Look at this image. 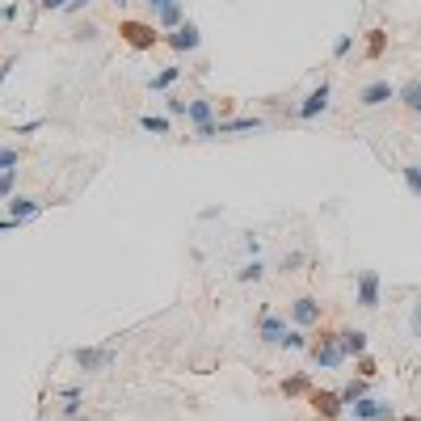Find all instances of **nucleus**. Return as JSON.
I'll list each match as a JSON object with an SVG mask.
<instances>
[{
  "mask_svg": "<svg viewBox=\"0 0 421 421\" xmlns=\"http://www.w3.org/2000/svg\"><path fill=\"white\" fill-rule=\"evenodd\" d=\"M38 215H43V207H38L34 198H21V194H13V198H9V219L30 224V219H38Z\"/></svg>",
  "mask_w": 421,
  "mask_h": 421,
  "instance_id": "f8f14e48",
  "label": "nucleus"
},
{
  "mask_svg": "<svg viewBox=\"0 0 421 421\" xmlns=\"http://www.w3.org/2000/svg\"><path fill=\"white\" fill-rule=\"evenodd\" d=\"M169 47L182 51V55L198 51V47H202V34H198V26H194V21H182V26H177V30L169 34Z\"/></svg>",
  "mask_w": 421,
  "mask_h": 421,
  "instance_id": "9d476101",
  "label": "nucleus"
},
{
  "mask_svg": "<svg viewBox=\"0 0 421 421\" xmlns=\"http://www.w3.org/2000/svg\"><path fill=\"white\" fill-rule=\"evenodd\" d=\"M367 383H371V379H363V375H358V379H350V383H345V388L337 392V396H341V405L350 409V405H354L358 396H367Z\"/></svg>",
  "mask_w": 421,
  "mask_h": 421,
  "instance_id": "f3484780",
  "label": "nucleus"
},
{
  "mask_svg": "<svg viewBox=\"0 0 421 421\" xmlns=\"http://www.w3.org/2000/svg\"><path fill=\"white\" fill-rule=\"evenodd\" d=\"M400 421H421V417H400Z\"/></svg>",
  "mask_w": 421,
  "mask_h": 421,
  "instance_id": "c9c22d12",
  "label": "nucleus"
},
{
  "mask_svg": "<svg viewBox=\"0 0 421 421\" xmlns=\"http://www.w3.org/2000/svg\"><path fill=\"white\" fill-rule=\"evenodd\" d=\"M140 127L143 131H152V135H169V118H156V114H143Z\"/></svg>",
  "mask_w": 421,
  "mask_h": 421,
  "instance_id": "412c9836",
  "label": "nucleus"
},
{
  "mask_svg": "<svg viewBox=\"0 0 421 421\" xmlns=\"http://www.w3.org/2000/svg\"><path fill=\"white\" fill-rule=\"evenodd\" d=\"M409 325H413V337H421V299L413 303V316H409Z\"/></svg>",
  "mask_w": 421,
  "mask_h": 421,
  "instance_id": "7c9ffc66",
  "label": "nucleus"
},
{
  "mask_svg": "<svg viewBox=\"0 0 421 421\" xmlns=\"http://www.w3.org/2000/svg\"><path fill=\"white\" fill-rule=\"evenodd\" d=\"M261 274H266V266H261V261L253 257V261H249V266H244V270H240L236 279H240V282H257V279H261Z\"/></svg>",
  "mask_w": 421,
  "mask_h": 421,
  "instance_id": "393cba45",
  "label": "nucleus"
},
{
  "mask_svg": "<svg viewBox=\"0 0 421 421\" xmlns=\"http://www.w3.org/2000/svg\"><path fill=\"white\" fill-rule=\"evenodd\" d=\"M337 345H341L345 358H358V354H367V333L363 328H345V333H337Z\"/></svg>",
  "mask_w": 421,
  "mask_h": 421,
  "instance_id": "4468645a",
  "label": "nucleus"
},
{
  "mask_svg": "<svg viewBox=\"0 0 421 421\" xmlns=\"http://www.w3.org/2000/svg\"><path fill=\"white\" fill-rule=\"evenodd\" d=\"M291 328H286V321H279L274 312H261V325H257V337L266 341V345H282V337H286Z\"/></svg>",
  "mask_w": 421,
  "mask_h": 421,
  "instance_id": "9b49d317",
  "label": "nucleus"
},
{
  "mask_svg": "<svg viewBox=\"0 0 421 421\" xmlns=\"http://www.w3.org/2000/svg\"><path fill=\"white\" fill-rule=\"evenodd\" d=\"M350 47H354V38H350V34H341V38L333 43V59H345V55H350Z\"/></svg>",
  "mask_w": 421,
  "mask_h": 421,
  "instance_id": "c85d7f7f",
  "label": "nucleus"
},
{
  "mask_svg": "<svg viewBox=\"0 0 421 421\" xmlns=\"http://www.w3.org/2000/svg\"><path fill=\"white\" fill-rule=\"evenodd\" d=\"M114 350L110 345H85V350H76V367L80 371H110L114 367Z\"/></svg>",
  "mask_w": 421,
  "mask_h": 421,
  "instance_id": "39448f33",
  "label": "nucleus"
},
{
  "mask_svg": "<svg viewBox=\"0 0 421 421\" xmlns=\"http://www.w3.org/2000/svg\"><path fill=\"white\" fill-rule=\"evenodd\" d=\"M354 371L363 375V379H375V371H379V367H375V358H367V354H358V367H354Z\"/></svg>",
  "mask_w": 421,
  "mask_h": 421,
  "instance_id": "cd10ccee",
  "label": "nucleus"
},
{
  "mask_svg": "<svg viewBox=\"0 0 421 421\" xmlns=\"http://www.w3.org/2000/svg\"><path fill=\"white\" fill-rule=\"evenodd\" d=\"M308 405H312V413H316V417H325V421H337L341 413H345V405H341V396H337V392H312V396H308Z\"/></svg>",
  "mask_w": 421,
  "mask_h": 421,
  "instance_id": "6e6552de",
  "label": "nucleus"
},
{
  "mask_svg": "<svg viewBox=\"0 0 421 421\" xmlns=\"http://www.w3.org/2000/svg\"><path fill=\"white\" fill-rule=\"evenodd\" d=\"M396 97H400V101H405V105H409L413 114H421V80H409V85H400V89H396Z\"/></svg>",
  "mask_w": 421,
  "mask_h": 421,
  "instance_id": "a211bd4d",
  "label": "nucleus"
},
{
  "mask_svg": "<svg viewBox=\"0 0 421 421\" xmlns=\"http://www.w3.org/2000/svg\"><path fill=\"white\" fill-rule=\"evenodd\" d=\"M186 110H189V105H186V101H182V97H169V114H173V118H182Z\"/></svg>",
  "mask_w": 421,
  "mask_h": 421,
  "instance_id": "c756f323",
  "label": "nucleus"
},
{
  "mask_svg": "<svg viewBox=\"0 0 421 421\" xmlns=\"http://www.w3.org/2000/svg\"><path fill=\"white\" fill-rule=\"evenodd\" d=\"M308 350H312V363L325 367V371H337V367L345 363V354H341V345H337V333H328V328L308 345Z\"/></svg>",
  "mask_w": 421,
  "mask_h": 421,
  "instance_id": "f03ea898",
  "label": "nucleus"
},
{
  "mask_svg": "<svg viewBox=\"0 0 421 421\" xmlns=\"http://www.w3.org/2000/svg\"><path fill=\"white\" fill-rule=\"evenodd\" d=\"M182 21H186V0H169V4L156 9V26L160 30H177Z\"/></svg>",
  "mask_w": 421,
  "mask_h": 421,
  "instance_id": "ddd939ff",
  "label": "nucleus"
},
{
  "mask_svg": "<svg viewBox=\"0 0 421 421\" xmlns=\"http://www.w3.org/2000/svg\"><path fill=\"white\" fill-rule=\"evenodd\" d=\"M354 303L358 308H379V270H358V279H354Z\"/></svg>",
  "mask_w": 421,
  "mask_h": 421,
  "instance_id": "423d86ee",
  "label": "nucleus"
},
{
  "mask_svg": "<svg viewBox=\"0 0 421 421\" xmlns=\"http://www.w3.org/2000/svg\"><path fill=\"white\" fill-rule=\"evenodd\" d=\"M13 228H21L17 219H0V232H13Z\"/></svg>",
  "mask_w": 421,
  "mask_h": 421,
  "instance_id": "473e14b6",
  "label": "nucleus"
},
{
  "mask_svg": "<svg viewBox=\"0 0 421 421\" xmlns=\"http://www.w3.org/2000/svg\"><path fill=\"white\" fill-rule=\"evenodd\" d=\"M383 47H388V34H383V30H371V38H367V59H379Z\"/></svg>",
  "mask_w": 421,
  "mask_h": 421,
  "instance_id": "4be33fe9",
  "label": "nucleus"
},
{
  "mask_svg": "<svg viewBox=\"0 0 421 421\" xmlns=\"http://www.w3.org/2000/svg\"><path fill=\"white\" fill-rule=\"evenodd\" d=\"M282 396H312V383H308V375H291V379L282 383Z\"/></svg>",
  "mask_w": 421,
  "mask_h": 421,
  "instance_id": "6ab92c4d",
  "label": "nucleus"
},
{
  "mask_svg": "<svg viewBox=\"0 0 421 421\" xmlns=\"http://www.w3.org/2000/svg\"><path fill=\"white\" fill-rule=\"evenodd\" d=\"M38 4H43V9H68L72 0H38Z\"/></svg>",
  "mask_w": 421,
  "mask_h": 421,
  "instance_id": "2f4dec72",
  "label": "nucleus"
},
{
  "mask_svg": "<svg viewBox=\"0 0 421 421\" xmlns=\"http://www.w3.org/2000/svg\"><path fill=\"white\" fill-rule=\"evenodd\" d=\"M392 97H396V89H392L388 80H371V85H363L358 101H363V105H383V101H392Z\"/></svg>",
  "mask_w": 421,
  "mask_h": 421,
  "instance_id": "2eb2a0df",
  "label": "nucleus"
},
{
  "mask_svg": "<svg viewBox=\"0 0 421 421\" xmlns=\"http://www.w3.org/2000/svg\"><path fill=\"white\" fill-rule=\"evenodd\" d=\"M147 4H152V9H160V4H169V0H147Z\"/></svg>",
  "mask_w": 421,
  "mask_h": 421,
  "instance_id": "f704fd0d",
  "label": "nucleus"
},
{
  "mask_svg": "<svg viewBox=\"0 0 421 421\" xmlns=\"http://www.w3.org/2000/svg\"><path fill=\"white\" fill-rule=\"evenodd\" d=\"M328 93H333V89H328V80H321L312 93L303 97V105H299V118H303V123H312L316 114H325V110H328Z\"/></svg>",
  "mask_w": 421,
  "mask_h": 421,
  "instance_id": "1a4fd4ad",
  "label": "nucleus"
},
{
  "mask_svg": "<svg viewBox=\"0 0 421 421\" xmlns=\"http://www.w3.org/2000/svg\"><path fill=\"white\" fill-rule=\"evenodd\" d=\"M118 34H123V43H127L131 51H152L156 43H160V34H156L152 26H143V21H123Z\"/></svg>",
  "mask_w": 421,
  "mask_h": 421,
  "instance_id": "7ed1b4c3",
  "label": "nucleus"
},
{
  "mask_svg": "<svg viewBox=\"0 0 421 421\" xmlns=\"http://www.w3.org/2000/svg\"><path fill=\"white\" fill-rule=\"evenodd\" d=\"M400 177H405V186L413 198H421V165H400Z\"/></svg>",
  "mask_w": 421,
  "mask_h": 421,
  "instance_id": "aec40b11",
  "label": "nucleus"
},
{
  "mask_svg": "<svg viewBox=\"0 0 421 421\" xmlns=\"http://www.w3.org/2000/svg\"><path fill=\"white\" fill-rule=\"evenodd\" d=\"M13 186H17V169H4V173H0V202L13 198Z\"/></svg>",
  "mask_w": 421,
  "mask_h": 421,
  "instance_id": "b1692460",
  "label": "nucleus"
},
{
  "mask_svg": "<svg viewBox=\"0 0 421 421\" xmlns=\"http://www.w3.org/2000/svg\"><path fill=\"white\" fill-rule=\"evenodd\" d=\"M114 4H127V0H114Z\"/></svg>",
  "mask_w": 421,
  "mask_h": 421,
  "instance_id": "e433bc0d",
  "label": "nucleus"
},
{
  "mask_svg": "<svg viewBox=\"0 0 421 421\" xmlns=\"http://www.w3.org/2000/svg\"><path fill=\"white\" fill-rule=\"evenodd\" d=\"M321 316H325V308L312 299V295H299L295 303H291V321L299 328H312V325H321Z\"/></svg>",
  "mask_w": 421,
  "mask_h": 421,
  "instance_id": "0eeeda50",
  "label": "nucleus"
},
{
  "mask_svg": "<svg viewBox=\"0 0 421 421\" xmlns=\"http://www.w3.org/2000/svg\"><path fill=\"white\" fill-rule=\"evenodd\" d=\"M85 4H89V0H72V4H68V9H63V13H80V9H85Z\"/></svg>",
  "mask_w": 421,
  "mask_h": 421,
  "instance_id": "72a5a7b5",
  "label": "nucleus"
},
{
  "mask_svg": "<svg viewBox=\"0 0 421 421\" xmlns=\"http://www.w3.org/2000/svg\"><path fill=\"white\" fill-rule=\"evenodd\" d=\"M266 123L261 118H228V123H219V135H236V131H261Z\"/></svg>",
  "mask_w": 421,
  "mask_h": 421,
  "instance_id": "dca6fc26",
  "label": "nucleus"
},
{
  "mask_svg": "<svg viewBox=\"0 0 421 421\" xmlns=\"http://www.w3.org/2000/svg\"><path fill=\"white\" fill-rule=\"evenodd\" d=\"M177 76H182V68H165V72H156V76H152V89L160 93V89H169Z\"/></svg>",
  "mask_w": 421,
  "mask_h": 421,
  "instance_id": "5701e85b",
  "label": "nucleus"
},
{
  "mask_svg": "<svg viewBox=\"0 0 421 421\" xmlns=\"http://www.w3.org/2000/svg\"><path fill=\"white\" fill-rule=\"evenodd\" d=\"M350 413H354V421H396L392 405L388 400H375V396H358L350 405Z\"/></svg>",
  "mask_w": 421,
  "mask_h": 421,
  "instance_id": "20e7f679",
  "label": "nucleus"
},
{
  "mask_svg": "<svg viewBox=\"0 0 421 421\" xmlns=\"http://www.w3.org/2000/svg\"><path fill=\"white\" fill-rule=\"evenodd\" d=\"M186 118L198 127V140H215L219 135V123H215V101H207V97H194L186 110Z\"/></svg>",
  "mask_w": 421,
  "mask_h": 421,
  "instance_id": "f257e3e1",
  "label": "nucleus"
},
{
  "mask_svg": "<svg viewBox=\"0 0 421 421\" xmlns=\"http://www.w3.org/2000/svg\"><path fill=\"white\" fill-rule=\"evenodd\" d=\"M17 165H21V152L17 147H0V173L4 169H17Z\"/></svg>",
  "mask_w": 421,
  "mask_h": 421,
  "instance_id": "a878e982",
  "label": "nucleus"
},
{
  "mask_svg": "<svg viewBox=\"0 0 421 421\" xmlns=\"http://www.w3.org/2000/svg\"><path fill=\"white\" fill-rule=\"evenodd\" d=\"M282 345H286V350H308V337H303L299 328H291V333L282 337Z\"/></svg>",
  "mask_w": 421,
  "mask_h": 421,
  "instance_id": "bb28decb",
  "label": "nucleus"
}]
</instances>
